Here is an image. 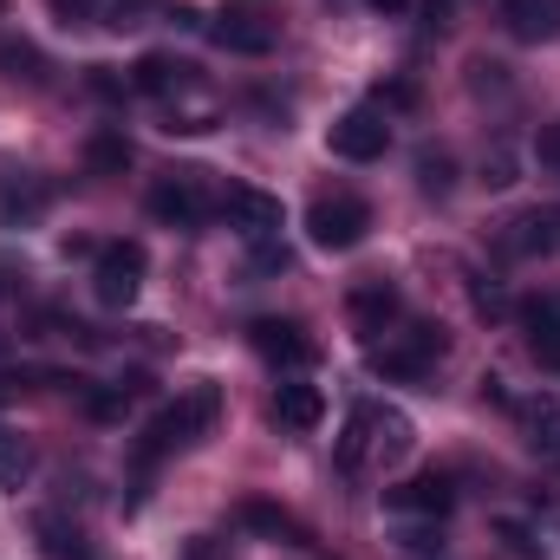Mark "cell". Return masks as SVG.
<instances>
[{
    "instance_id": "obj_25",
    "label": "cell",
    "mask_w": 560,
    "mask_h": 560,
    "mask_svg": "<svg viewBox=\"0 0 560 560\" xmlns=\"http://www.w3.org/2000/svg\"><path fill=\"white\" fill-rule=\"evenodd\" d=\"M39 209H46V189H39V183H26V189H7V196H0V215H7V222H33Z\"/></svg>"
},
{
    "instance_id": "obj_24",
    "label": "cell",
    "mask_w": 560,
    "mask_h": 560,
    "mask_svg": "<svg viewBox=\"0 0 560 560\" xmlns=\"http://www.w3.org/2000/svg\"><path fill=\"white\" fill-rule=\"evenodd\" d=\"M0 79H46L39 46H26V39H0Z\"/></svg>"
},
{
    "instance_id": "obj_29",
    "label": "cell",
    "mask_w": 560,
    "mask_h": 560,
    "mask_svg": "<svg viewBox=\"0 0 560 560\" xmlns=\"http://www.w3.org/2000/svg\"><path fill=\"white\" fill-rule=\"evenodd\" d=\"M476 313H482V319H502V313H509V300H502L495 280H476Z\"/></svg>"
},
{
    "instance_id": "obj_11",
    "label": "cell",
    "mask_w": 560,
    "mask_h": 560,
    "mask_svg": "<svg viewBox=\"0 0 560 560\" xmlns=\"http://www.w3.org/2000/svg\"><path fill=\"white\" fill-rule=\"evenodd\" d=\"M248 339H255V352H261L268 365H313V352H319V346L306 339V326H300V319H275V313H268V319H255V326H248Z\"/></svg>"
},
{
    "instance_id": "obj_28",
    "label": "cell",
    "mask_w": 560,
    "mask_h": 560,
    "mask_svg": "<svg viewBox=\"0 0 560 560\" xmlns=\"http://www.w3.org/2000/svg\"><path fill=\"white\" fill-rule=\"evenodd\" d=\"M143 13H150V0H118V7L105 13V26H112V33H125V26H143Z\"/></svg>"
},
{
    "instance_id": "obj_27",
    "label": "cell",
    "mask_w": 560,
    "mask_h": 560,
    "mask_svg": "<svg viewBox=\"0 0 560 560\" xmlns=\"http://www.w3.org/2000/svg\"><path fill=\"white\" fill-rule=\"evenodd\" d=\"M52 20L59 26H92L98 20V0H52Z\"/></svg>"
},
{
    "instance_id": "obj_16",
    "label": "cell",
    "mask_w": 560,
    "mask_h": 560,
    "mask_svg": "<svg viewBox=\"0 0 560 560\" xmlns=\"http://www.w3.org/2000/svg\"><path fill=\"white\" fill-rule=\"evenodd\" d=\"M131 85L150 92V98H176V92H196V66H183V59H170V52H143L138 72H131Z\"/></svg>"
},
{
    "instance_id": "obj_30",
    "label": "cell",
    "mask_w": 560,
    "mask_h": 560,
    "mask_svg": "<svg viewBox=\"0 0 560 560\" xmlns=\"http://www.w3.org/2000/svg\"><path fill=\"white\" fill-rule=\"evenodd\" d=\"M502 541H509V555H515V560H541V548L528 541V528H522V522H502Z\"/></svg>"
},
{
    "instance_id": "obj_9",
    "label": "cell",
    "mask_w": 560,
    "mask_h": 560,
    "mask_svg": "<svg viewBox=\"0 0 560 560\" xmlns=\"http://www.w3.org/2000/svg\"><path fill=\"white\" fill-rule=\"evenodd\" d=\"M502 248L522 255V261L560 255V202H535V209H522V215L502 229Z\"/></svg>"
},
{
    "instance_id": "obj_36",
    "label": "cell",
    "mask_w": 560,
    "mask_h": 560,
    "mask_svg": "<svg viewBox=\"0 0 560 560\" xmlns=\"http://www.w3.org/2000/svg\"><path fill=\"white\" fill-rule=\"evenodd\" d=\"M365 7H378V13H405L411 0H365Z\"/></svg>"
},
{
    "instance_id": "obj_34",
    "label": "cell",
    "mask_w": 560,
    "mask_h": 560,
    "mask_svg": "<svg viewBox=\"0 0 560 560\" xmlns=\"http://www.w3.org/2000/svg\"><path fill=\"white\" fill-rule=\"evenodd\" d=\"M385 105H398V112H405V105H418V85H405V79H398V85H385V92H378V112H385Z\"/></svg>"
},
{
    "instance_id": "obj_17",
    "label": "cell",
    "mask_w": 560,
    "mask_h": 560,
    "mask_svg": "<svg viewBox=\"0 0 560 560\" xmlns=\"http://www.w3.org/2000/svg\"><path fill=\"white\" fill-rule=\"evenodd\" d=\"M268 418L280 430H313V423L326 418V398H319V385H275V398H268Z\"/></svg>"
},
{
    "instance_id": "obj_26",
    "label": "cell",
    "mask_w": 560,
    "mask_h": 560,
    "mask_svg": "<svg viewBox=\"0 0 560 560\" xmlns=\"http://www.w3.org/2000/svg\"><path fill=\"white\" fill-rule=\"evenodd\" d=\"M482 183H489V189H509V183H515V150H509V143H495V150L482 156Z\"/></svg>"
},
{
    "instance_id": "obj_14",
    "label": "cell",
    "mask_w": 560,
    "mask_h": 560,
    "mask_svg": "<svg viewBox=\"0 0 560 560\" xmlns=\"http://www.w3.org/2000/svg\"><path fill=\"white\" fill-rule=\"evenodd\" d=\"M33 541H39V560H98V555H92V541H85V528H79V522H66L59 509L33 515Z\"/></svg>"
},
{
    "instance_id": "obj_18",
    "label": "cell",
    "mask_w": 560,
    "mask_h": 560,
    "mask_svg": "<svg viewBox=\"0 0 560 560\" xmlns=\"http://www.w3.org/2000/svg\"><path fill=\"white\" fill-rule=\"evenodd\" d=\"M509 411H515V423H522L528 450H541V456H560V398H515Z\"/></svg>"
},
{
    "instance_id": "obj_37",
    "label": "cell",
    "mask_w": 560,
    "mask_h": 560,
    "mask_svg": "<svg viewBox=\"0 0 560 560\" xmlns=\"http://www.w3.org/2000/svg\"><path fill=\"white\" fill-rule=\"evenodd\" d=\"M7 293H13V275H7V268H0V300H7Z\"/></svg>"
},
{
    "instance_id": "obj_15",
    "label": "cell",
    "mask_w": 560,
    "mask_h": 560,
    "mask_svg": "<svg viewBox=\"0 0 560 560\" xmlns=\"http://www.w3.org/2000/svg\"><path fill=\"white\" fill-rule=\"evenodd\" d=\"M502 26L522 46H541L560 33V0H502Z\"/></svg>"
},
{
    "instance_id": "obj_7",
    "label": "cell",
    "mask_w": 560,
    "mask_h": 560,
    "mask_svg": "<svg viewBox=\"0 0 560 560\" xmlns=\"http://www.w3.org/2000/svg\"><path fill=\"white\" fill-rule=\"evenodd\" d=\"M143 287V242H112V248H98V261H92V293L105 300V306H131Z\"/></svg>"
},
{
    "instance_id": "obj_21",
    "label": "cell",
    "mask_w": 560,
    "mask_h": 560,
    "mask_svg": "<svg viewBox=\"0 0 560 560\" xmlns=\"http://www.w3.org/2000/svg\"><path fill=\"white\" fill-rule=\"evenodd\" d=\"M26 476H33V443L0 430V489H26Z\"/></svg>"
},
{
    "instance_id": "obj_23",
    "label": "cell",
    "mask_w": 560,
    "mask_h": 560,
    "mask_svg": "<svg viewBox=\"0 0 560 560\" xmlns=\"http://www.w3.org/2000/svg\"><path fill=\"white\" fill-rule=\"evenodd\" d=\"M456 183V156L450 150H418V189L423 196H450Z\"/></svg>"
},
{
    "instance_id": "obj_22",
    "label": "cell",
    "mask_w": 560,
    "mask_h": 560,
    "mask_svg": "<svg viewBox=\"0 0 560 560\" xmlns=\"http://www.w3.org/2000/svg\"><path fill=\"white\" fill-rule=\"evenodd\" d=\"M515 313H522L528 339H560V293H528Z\"/></svg>"
},
{
    "instance_id": "obj_20",
    "label": "cell",
    "mask_w": 560,
    "mask_h": 560,
    "mask_svg": "<svg viewBox=\"0 0 560 560\" xmlns=\"http://www.w3.org/2000/svg\"><path fill=\"white\" fill-rule=\"evenodd\" d=\"M85 163H92V176H125L131 170V143H125V131H92V143H85Z\"/></svg>"
},
{
    "instance_id": "obj_31",
    "label": "cell",
    "mask_w": 560,
    "mask_h": 560,
    "mask_svg": "<svg viewBox=\"0 0 560 560\" xmlns=\"http://www.w3.org/2000/svg\"><path fill=\"white\" fill-rule=\"evenodd\" d=\"M85 85H92L98 98H125V79H118L112 66H92V72H85Z\"/></svg>"
},
{
    "instance_id": "obj_8",
    "label": "cell",
    "mask_w": 560,
    "mask_h": 560,
    "mask_svg": "<svg viewBox=\"0 0 560 560\" xmlns=\"http://www.w3.org/2000/svg\"><path fill=\"white\" fill-rule=\"evenodd\" d=\"M215 209H222V215H229V229H242L248 242H280V229H287L280 196H268V189H248V183H235Z\"/></svg>"
},
{
    "instance_id": "obj_6",
    "label": "cell",
    "mask_w": 560,
    "mask_h": 560,
    "mask_svg": "<svg viewBox=\"0 0 560 560\" xmlns=\"http://www.w3.org/2000/svg\"><path fill=\"white\" fill-rule=\"evenodd\" d=\"M332 156H346V163H372V156H385V143H392V118L378 112V105H352V112H339L332 118Z\"/></svg>"
},
{
    "instance_id": "obj_32",
    "label": "cell",
    "mask_w": 560,
    "mask_h": 560,
    "mask_svg": "<svg viewBox=\"0 0 560 560\" xmlns=\"http://www.w3.org/2000/svg\"><path fill=\"white\" fill-rule=\"evenodd\" d=\"M535 156H541L548 170H560V125H541V138H535Z\"/></svg>"
},
{
    "instance_id": "obj_2",
    "label": "cell",
    "mask_w": 560,
    "mask_h": 560,
    "mask_svg": "<svg viewBox=\"0 0 560 560\" xmlns=\"http://www.w3.org/2000/svg\"><path fill=\"white\" fill-rule=\"evenodd\" d=\"M215 418H222V385L215 378H196V385H183L163 411H156V423L143 430L138 443V463L150 469L163 450H183V443H202L209 430H215Z\"/></svg>"
},
{
    "instance_id": "obj_13",
    "label": "cell",
    "mask_w": 560,
    "mask_h": 560,
    "mask_svg": "<svg viewBox=\"0 0 560 560\" xmlns=\"http://www.w3.org/2000/svg\"><path fill=\"white\" fill-rule=\"evenodd\" d=\"M209 39H215L222 52H242V59L275 52V26L255 20V13H222V20H209Z\"/></svg>"
},
{
    "instance_id": "obj_33",
    "label": "cell",
    "mask_w": 560,
    "mask_h": 560,
    "mask_svg": "<svg viewBox=\"0 0 560 560\" xmlns=\"http://www.w3.org/2000/svg\"><path fill=\"white\" fill-rule=\"evenodd\" d=\"M255 268H261V275H280V268H287V248H280V242H255Z\"/></svg>"
},
{
    "instance_id": "obj_12",
    "label": "cell",
    "mask_w": 560,
    "mask_h": 560,
    "mask_svg": "<svg viewBox=\"0 0 560 560\" xmlns=\"http://www.w3.org/2000/svg\"><path fill=\"white\" fill-rule=\"evenodd\" d=\"M346 313H352V326H359L365 346H372V339L398 319V287H392V280H359L352 300H346Z\"/></svg>"
},
{
    "instance_id": "obj_1",
    "label": "cell",
    "mask_w": 560,
    "mask_h": 560,
    "mask_svg": "<svg viewBox=\"0 0 560 560\" xmlns=\"http://www.w3.org/2000/svg\"><path fill=\"white\" fill-rule=\"evenodd\" d=\"M418 443V423L398 405H352V418L339 430V469H365V463H405Z\"/></svg>"
},
{
    "instance_id": "obj_3",
    "label": "cell",
    "mask_w": 560,
    "mask_h": 560,
    "mask_svg": "<svg viewBox=\"0 0 560 560\" xmlns=\"http://www.w3.org/2000/svg\"><path fill=\"white\" fill-rule=\"evenodd\" d=\"M443 352H450V339H443V326H430V319H411L405 332H385V346H378V339L365 346L372 372H385V378H398V385L430 378V365H436Z\"/></svg>"
},
{
    "instance_id": "obj_10",
    "label": "cell",
    "mask_w": 560,
    "mask_h": 560,
    "mask_svg": "<svg viewBox=\"0 0 560 560\" xmlns=\"http://www.w3.org/2000/svg\"><path fill=\"white\" fill-rule=\"evenodd\" d=\"M450 502H456V489H450V476H411V482H398V489H385V509L392 515H405V522H443L450 515Z\"/></svg>"
},
{
    "instance_id": "obj_5",
    "label": "cell",
    "mask_w": 560,
    "mask_h": 560,
    "mask_svg": "<svg viewBox=\"0 0 560 560\" xmlns=\"http://www.w3.org/2000/svg\"><path fill=\"white\" fill-rule=\"evenodd\" d=\"M150 215L170 222V229H202V222L215 215V196H209L202 170H170V176H156V183H150Z\"/></svg>"
},
{
    "instance_id": "obj_19",
    "label": "cell",
    "mask_w": 560,
    "mask_h": 560,
    "mask_svg": "<svg viewBox=\"0 0 560 560\" xmlns=\"http://www.w3.org/2000/svg\"><path fill=\"white\" fill-rule=\"evenodd\" d=\"M242 528H255V535H268V541H287V548H306V528H300L287 509L261 502V495H248V502H242Z\"/></svg>"
},
{
    "instance_id": "obj_4",
    "label": "cell",
    "mask_w": 560,
    "mask_h": 560,
    "mask_svg": "<svg viewBox=\"0 0 560 560\" xmlns=\"http://www.w3.org/2000/svg\"><path fill=\"white\" fill-rule=\"evenodd\" d=\"M365 229H372V202H365L359 189L313 196V209H306V235H313V248L346 255V248H359V242H365Z\"/></svg>"
},
{
    "instance_id": "obj_35",
    "label": "cell",
    "mask_w": 560,
    "mask_h": 560,
    "mask_svg": "<svg viewBox=\"0 0 560 560\" xmlns=\"http://www.w3.org/2000/svg\"><path fill=\"white\" fill-rule=\"evenodd\" d=\"M528 352H535V365H548L560 378V339H528Z\"/></svg>"
}]
</instances>
